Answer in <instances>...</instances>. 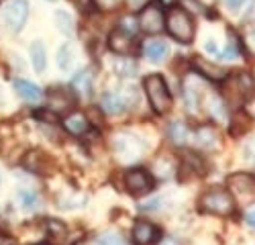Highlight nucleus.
Instances as JSON below:
<instances>
[{
    "label": "nucleus",
    "mask_w": 255,
    "mask_h": 245,
    "mask_svg": "<svg viewBox=\"0 0 255 245\" xmlns=\"http://www.w3.org/2000/svg\"><path fill=\"white\" fill-rule=\"evenodd\" d=\"M72 64H74V49H72L70 43H66L59 49V53H57V66L61 70H70Z\"/></svg>",
    "instance_id": "26"
},
{
    "label": "nucleus",
    "mask_w": 255,
    "mask_h": 245,
    "mask_svg": "<svg viewBox=\"0 0 255 245\" xmlns=\"http://www.w3.org/2000/svg\"><path fill=\"white\" fill-rule=\"evenodd\" d=\"M204 47H206V51H208V53H212L215 57H219V47H217V43H212V41H208V43H206Z\"/></svg>",
    "instance_id": "34"
},
{
    "label": "nucleus",
    "mask_w": 255,
    "mask_h": 245,
    "mask_svg": "<svg viewBox=\"0 0 255 245\" xmlns=\"http://www.w3.org/2000/svg\"><path fill=\"white\" fill-rule=\"evenodd\" d=\"M109 49L117 55H133L137 49V41L135 35L127 33L123 29H117L109 35Z\"/></svg>",
    "instance_id": "8"
},
{
    "label": "nucleus",
    "mask_w": 255,
    "mask_h": 245,
    "mask_svg": "<svg viewBox=\"0 0 255 245\" xmlns=\"http://www.w3.org/2000/svg\"><path fill=\"white\" fill-rule=\"evenodd\" d=\"M29 18V2L27 0H10L4 8V20L10 33L23 31L25 23Z\"/></svg>",
    "instance_id": "4"
},
{
    "label": "nucleus",
    "mask_w": 255,
    "mask_h": 245,
    "mask_svg": "<svg viewBox=\"0 0 255 245\" xmlns=\"http://www.w3.org/2000/svg\"><path fill=\"white\" fill-rule=\"evenodd\" d=\"M161 2H163L165 6H174V2H176V0H161Z\"/></svg>",
    "instance_id": "38"
},
{
    "label": "nucleus",
    "mask_w": 255,
    "mask_h": 245,
    "mask_svg": "<svg viewBox=\"0 0 255 245\" xmlns=\"http://www.w3.org/2000/svg\"><path fill=\"white\" fill-rule=\"evenodd\" d=\"M53 2H55V0H53Z\"/></svg>",
    "instance_id": "39"
},
{
    "label": "nucleus",
    "mask_w": 255,
    "mask_h": 245,
    "mask_svg": "<svg viewBox=\"0 0 255 245\" xmlns=\"http://www.w3.org/2000/svg\"><path fill=\"white\" fill-rule=\"evenodd\" d=\"M47 231H49V237H51L53 243H61L63 239L68 237V227L57 219H49L47 221Z\"/></svg>",
    "instance_id": "23"
},
{
    "label": "nucleus",
    "mask_w": 255,
    "mask_h": 245,
    "mask_svg": "<svg viewBox=\"0 0 255 245\" xmlns=\"http://www.w3.org/2000/svg\"><path fill=\"white\" fill-rule=\"evenodd\" d=\"M194 66H196L198 74L206 76V78L212 80V82H223V80L229 78V72H227L225 68L215 66L212 61H208V59H204V57H196V59H194Z\"/></svg>",
    "instance_id": "13"
},
{
    "label": "nucleus",
    "mask_w": 255,
    "mask_h": 245,
    "mask_svg": "<svg viewBox=\"0 0 255 245\" xmlns=\"http://www.w3.org/2000/svg\"><path fill=\"white\" fill-rule=\"evenodd\" d=\"M14 88L18 92V96H23L27 102H33V105H37V102L43 98V90H41L37 84H33V82H29V80H16Z\"/></svg>",
    "instance_id": "16"
},
{
    "label": "nucleus",
    "mask_w": 255,
    "mask_h": 245,
    "mask_svg": "<svg viewBox=\"0 0 255 245\" xmlns=\"http://www.w3.org/2000/svg\"><path fill=\"white\" fill-rule=\"evenodd\" d=\"M137 20H133V18H129V16H123V20H121V27L119 29H123V31H127V33H131V35H135V31H137Z\"/></svg>",
    "instance_id": "30"
},
{
    "label": "nucleus",
    "mask_w": 255,
    "mask_h": 245,
    "mask_svg": "<svg viewBox=\"0 0 255 245\" xmlns=\"http://www.w3.org/2000/svg\"><path fill=\"white\" fill-rule=\"evenodd\" d=\"M159 245H180L178 241H174V239H165V241H161Z\"/></svg>",
    "instance_id": "36"
},
{
    "label": "nucleus",
    "mask_w": 255,
    "mask_h": 245,
    "mask_svg": "<svg viewBox=\"0 0 255 245\" xmlns=\"http://www.w3.org/2000/svg\"><path fill=\"white\" fill-rule=\"evenodd\" d=\"M0 245H14V243H12V241H8V239H4V237H2V239H0Z\"/></svg>",
    "instance_id": "37"
},
{
    "label": "nucleus",
    "mask_w": 255,
    "mask_h": 245,
    "mask_svg": "<svg viewBox=\"0 0 255 245\" xmlns=\"http://www.w3.org/2000/svg\"><path fill=\"white\" fill-rule=\"evenodd\" d=\"M23 168L37 174V176H49L53 170V161L49 159V155L41 149H31L25 157H23Z\"/></svg>",
    "instance_id": "7"
},
{
    "label": "nucleus",
    "mask_w": 255,
    "mask_h": 245,
    "mask_svg": "<svg viewBox=\"0 0 255 245\" xmlns=\"http://www.w3.org/2000/svg\"><path fill=\"white\" fill-rule=\"evenodd\" d=\"M35 117H37V119H41L43 122H51V125H55V122L59 121L57 113H55V111H51V109H39V111H35Z\"/></svg>",
    "instance_id": "27"
},
{
    "label": "nucleus",
    "mask_w": 255,
    "mask_h": 245,
    "mask_svg": "<svg viewBox=\"0 0 255 245\" xmlns=\"http://www.w3.org/2000/svg\"><path fill=\"white\" fill-rule=\"evenodd\" d=\"M72 102H74V98H72L70 90L53 88V90L49 92V109L55 111V113H59V111H63V109H68V107H72Z\"/></svg>",
    "instance_id": "17"
},
{
    "label": "nucleus",
    "mask_w": 255,
    "mask_h": 245,
    "mask_svg": "<svg viewBox=\"0 0 255 245\" xmlns=\"http://www.w3.org/2000/svg\"><path fill=\"white\" fill-rule=\"evenodd\" d=\"M243 2L245 0H223V4H225V8L229 10V12H239L241 10V6H243Z\"/></svg>",
    "instance_id": "31"
},
{
    "label": "nucleus",
    "mask_w": 255,
    "mask_h": 245,
    "mask_svg": "<svg viewBox=\"0 0 255 245\" xmlns=\"http://www.w3.org/2000/svg\"><path fill=\"white\" fill-rule=\"evenodd\" d=\"M165 29L180 43H192L196 27L194 18L184 6H169L165 14Z\"/></svg>",
    "instance_id": "1"
},
{
    "label": "nucleus",
    "mask_w": 255,
    "mask_h": 245,
    "mask_svg": "<svg viewBox=\"0 0 255 245\" xmlns=\"http://www.w3.org/2000/svg\"><path fill=\"white\" fill-rule=\"evenodd\" d=\"M141 149H143V145L139 143V139H135L131 135H119L115 141V151L119 153V157L123 161L137 159L141 155Z\"/></svg>",
    "instance_id": "10"
},
{
    "label": "nucleus",
    "mask_w": 255,
    "mask_h": 245,
    "mask_svg": "<svg viewBox=\"0 0 255 245\" xmlns=\"http://www.w3.org/2000/svg\"><path fill=\"white\" fill-rule=\"evenodd\" d=\"M131 237H133L135 245H153L161 239V231H159L157 225H153L149 221H137Z\"/></svg>",
    "instance_id": "9"
},
{
    "label": "nucleus",
    "mask_w": 255,
    "mask_h": 245,
    "mask_svg": "<svg viewBox=\"0 0 255 245\" xmlns=\"http://www.w3.org/2000/svg\"><path fill=\"white\" fill-rule=\"evenodd\" d=\"M143 88H145V94H147V100H149L151 109L157 115H165L169 109H172V92H169L167 82L161 74L145 76Z\"/></svg>",
    "instance_id": "2"
},
{
    "label": "nucleus",
    "mask_w": 255,
    "mask_h": 245,
    "mask_svg": "<svg viewBox=\"0 0 255 245\" xmlns=\"http://www.w3.org/2000/svg\"><path fill=\"white\" fill-rule=\"evenodd\" d=\"M94 245H123V239L115 233H106V235H100L94 241Z\"/></svg>",
    "instance_id": "28"
},
{
    "label": "nucleus",
    "mask_w": 255,
    "mask_h": 245,
    "mask_svg": "<svg viewBox=\"0 0 255 245\" xmlns=\"http://www.w3.org/2000/svg\"><path fill=\"white\" fill-rule=\"evenodd\" d=\"M153 176L147 174L145 170H129L125 174V186L131 196H145L147 192L153 190Z\"/></svg>",
    "instance_id": "5"
},
{
    "label": "nucleus",
    "mask_w": 255,
    "mask_h": 245,
    "mask_svg": "<svg viewBox=\"0 0 255 245\" xmlns=\"http://www.w3.org/2000/svg\"><path fill=\"white\" fill-rule=\"evenodd\" d=\"M229 192H235V194H243V196H253L255 192V180H253V174H247V172H237V174H231L229 180Z\"/></svg>",
    "instance_id": "11"
},
{
    "label": "nucleus",
    "mask_w": 255,
    "mask_h": 245,
    "mask_svg": "<svg viewBox=\"0 0 255 245\" xmlns=\"http://www.w3.org/2000/svg\"><path fill=\"white\" fill-rule=\"evenodd\" d=\"M169 139H172L176 145H184V143L188 141V127L182 125L180 121L172 122V125H169Z\"/></svg>",
    "instance_id": "25"
},
{
    "label": "nucleus",
    "mask_w": 255,
    "mask_h": 245,
    "mask_svg": "<svg viewBox=\"0 0 255 245\" xmlns=\"http://www.w3.org/2000/svg\"><path fill=\"white\" fill-rule=\"evenodd\" d=\"M253 217H255V211L251 209V211H249V213L245 215V221L249 223V227H253V225H255V219H253Z\"/></svg>",
    "instance_id": "35"
},
{
    "label": "nucleus",
    "mask_w": 255,
    "mask_h": 245,
    "mask_svg": "<svg viewBox=\"0 0 255 245\" xmlns=\"http://www.w3.org/2000/svg\"><path fill=\"white\" fill-rule=\"evenodd\" d=\"M100 107L109 115H121V113H125L127 107H129V102H127V98L119 92H106L100 100Z\"/></svg>",
    "instance_id": "14"
},
{
    "label": "nucleus",
    "mask_w": 255,
    "mask_h": 245,
    "mask_svg": "<svg viewBox=\"0 0 255 245\" xmlns=\"http://www.w3.org/2000/svg\"><path fill=\"white\" fill-rule=\"evenodd\" d=\"M55 25L63 35H74V31H76L74 20L66 10H55Z\"/></svg>",
    "instance_id": "24"
},
{
    "label": "nucleus",
    "mask_w": 255,
    "mask_h": 245,
    "mask_svg": "<svg viewBox=\"0 0 255 245\" xmlns=\"http://www.w3.org/2000/svg\"><path fill=\"white\" fill-rule=\"evenodd\" d=\"M20 202H23V209H27V211H33L35 207H37V196L35 194H31V192H20Z\"/></svg>",
    "instance_id": "29"
},
{
    "label": "nucleus",
    "mask_w": 255,
    "mask_h": 245,
    "mask_svg": "<svg viewBox=\"0 0 255 245\" xmlns=\"http://www.w3.org/2000/svg\"><path fill=\"white\" fill-rule=\"evenodd\" d=\"M151 0H127V4H129V8L133 10V12H139V10H143L147 4H149Z\"/></svg>",
    "instance_id": "32"
},
{
    "label": "nucleus",
    "mask_w": 255,
    "mask_h": 245,
    "mask_svg": "<svg viewBox=\"0 0 255 245\" xmlns=\"http://www.w3.org/2000/svg\"><path fill=\"white\" fill-rule=\"evenodd\" d=\"M61 125H63V129H66L70 135H84V133H88V129H90V121H88V117L84 115V113H80V111H74V113H70L66 119L61 121Z\"/></svg>",
    "instance_id": "12"
},
{
    "label": "nucleus",
    "mask_w": 255,
    "mask_h": 245,
    "mask_svg": "<svg viewBox=\"0 0 255 245\" xmlns=\"http://www.w3.org/2000/svg\"><path fill=\"white\" fill-rule=\"evenodd\" d=\"M139 29L147 35H157L165 29V14L161 12V8L157 6H145L143 10H139Z\"/></svg>",
    "instance_id": "6"
},
{
    "label": "nucleus",
    "mask_w": 255,
    "mask_h": 245,
    "mask_svg": "<svg viewBox=\"0 0 255 245\" xmlns=\"http://www.w3.org/2000/svg\"><path fill=\"white\" fill-rule=\"evenodd\" d=\"M235 198L229 190H208L206 194L200 196L198 200V209L202 213H210V215H219V217H231L235 213Z\"/></svg>",
    "instance_id": "3"
},
{
    "label": "nucleus",
    "mask_w": 255,
    "mask_h": 245,
    "mask_svg": "<svg viewBox=\"0 0 255 245\" xmlns=\"http://www.w3.org/2000/svg\"><path fill=\"white\" fill-rule=\"evenodd\" d=\"M31 61H33V68L35 72H45L47 68V51L43 41H35L31 45Z\"/></svg>",
    "instance_id": "19"
},
{
    "label": "nucleus",
    "mask_w": 255,
    "mask_h": 245,
    "mask_svg": "<svg viewBox=\"0 0 255 245\" xmlns=\"http://www.w3.org/2000/svg\"><path fill=\"white\" fill-rule=\"evenodd\" d=\"M94 2H96L102 10H113V8L119 4V0H94Z\"/></svg>",
    "instance_id": "33"
},
{
    "label": "nucleus",
    "mask_w": 255,
    "mask_h": 245,
    "mask_svg": "<svg viewBox=\"0 0 255 245\" xmlns=\"http://www.w3.org/2000/svg\"><path fill=\"white\" fill-rule=\"evenodd\" d=\"M72 90H76L80 96H90L92 94V74L90 72H78L72 78Z\"/></svg>",
    "instance_id": "18"
},
{
    "label": "nucleus",
    "mask_w": 255,
    "mask_h": 245,
    "mask_svg": "<svg viewBox=\"0 0 255 245\" xmlns=\"http://www.w3.org/2000/svg\"><path fill=\"white\" fill-rule=\"evenodd\" d=\"M115 72L119 76H135L137 74V64L133 61L131 55H121V59L115 61Z\"/></svg>",
    "instance_id": "22"
},
{
    "label": "nucleus",
    "mask_w": 255,
    "mask_h": 245,
    "mask_svg": "<svg viewBox=\"0 0 255 245\" xmlns=\"http://www.w3.org/2000/svg\"><path fill=\"white\" fill-rule=\"evenodd\" d=\"M143 53L153 64H163L169 55V45L165 41H149V43L143 45Z\"/></svg>",
    "instance_id": "15"
},
{
    "label": "nucleus",
    "mask_w": 255,
    "mask_h": 245,
    "mask_svg": "<svg viewBox=\"0 0 255 245\" xmlns=\"http://www.w3.org/2000/svg\"><path fill=\"white\" fill-rule=\"evenodd\" d=\"M249 127H251V117H247L243 111H237L235 115H233V119H231L229 131H231V135L239 137V135L247 133V129H249Z\"/></svg>",
    "instance_id": "21"
},
{
    "label": "nucleus",
    "mask_w": 255,
    "mask_h": 245,
    "mask_svg": "<svg viewBox=\"0 0 255 245\" xmlns=\"http://www.w3.org/2000/svg\"><path fill=\"white\" fill-rule=\"evenodd\" d=\"M196 145L202 149H210L217 145V129L210 125H202L196 131Z\"/></svg>",
    "instance_id": "20"
}]
</instances>
